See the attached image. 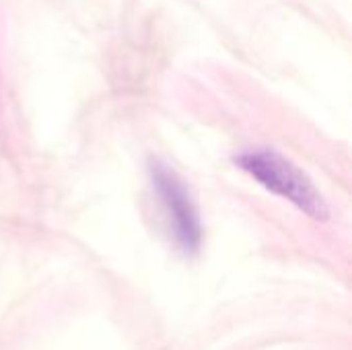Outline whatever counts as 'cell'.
<instances>
[{
  "label": "cell",
  "instance_id": "7a4b0ae2",
  "mask_svg": "<svg viewBox=\"0 0 352 350\" xmlns=\"http://www.w3.org/2000/svg\"><path fill=\"white\" fill-rule=\"evenodd\" d=\"M148 175L157 190L163 208L169 217L173 237L186 256L198 254L202 245V223L198 206L186 186V182L163 161L153 159L148 163Z\"/></svg>",
  "mask_w": 352,
  "mask_h": 350
},
{
  "label": "cell",
  "instance_id": "6da1fadb",
  "mask_svg": "<svg viewBox=\"0 0 352 350\" xmlns=\"http://www.w3.org/2000/svg\"><path fill=\"white\" fill-rule=\"evenodd\" d=\"M235 165L252 175L262 188L295 204L301 212L316 221H326L330 210L314 182L291 159L274 149L245 151L235 157Z\"/></svg>",
  "mask_w": 352,
  "mask_h": 350
}]
</instances>
